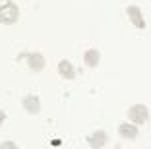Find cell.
<instances>
[{"instance_id": "obj_1", "label": "cell", "mask_w": 151, "mask_h": 149, "mask_svg": "<svg viewBox=\"0 0 151 149\" xmlns=\"http://www.w3.org/2000/svg\"><path fill=\"white\" fill-rule=\"evenodd\" d=\"M19 18V10L14 2H6L4 6H0V23L4 25H12Z\"/></svg>"}, {"instance_id": "obj_2", "label": "cell", "mask_w": 151, "mask_h": 149, "mask_svg": "<svg viewBox=\"0 0 151 149\" xmlns=\"http://www.w3.org/2000/svg\"><path fill=\"white\" fill-rule=\"evenodd\" d=\"M128 116L134 124H145L149 120V110H147L145 105H134V107H130Z\"/></svg>"}, {"instance_id": "obj_3", "label": "cell", "mask_w": 151, "mask_h": 149, "mask_svg": "<svg viewBox=\"0 0 151 149\" xmlns=\"http://www.w3.org/2000/svg\"><path fill=\"white\" fill-rule=\"evenodd\" d=\"M126 12H128V16H130V19H132V23L138 27V29H143V27H145V19H143L142 10H139L138 6H130Z\"/></svg>"}, {"instance_id": "obj_4", "label": "cell", "mask_w": 151, "mask_h": 149, "mask_svg": "<svg viewBox=\"0 0 151 149\" xmlns=\"http://www.w3.org/2000/svg\"><path fill=\"white\" fill-rule=\"evenodd\" d=\"M118 134H120V137H124V140H136V137H138V126L124 122V124L118 126Z\"/></svg>"}, {"instance_id": "obj_5", "label": "cell", "mask_w": 151, "mask_h": 149, "mask_svg": "<svg viewBox=\"0 0 151 149\" xmlns=\"http://www.w3.org/2000/svg\"><path fill=\"white\" fill-rule=\"evenodd\" d=\"M58 74L62 76L64 79H74L76 78V70H74V66H72V62H68V60L58 62Z\"/></svg>"}, {"instance_id": "obj_6", "label": "cell", "mask_w": 151, "mask_h": 149, "mask_svg": "<svg viewBox=\"0 0 151 149\" xmlns=\"http://www.w3.org/2000/svg\"><path fill=\"white\" fill-rule=\"evenodd\" d=\"M23 107H25V110L29 114H37L41 110V103L35 95H27L25 99H23Z\"/></svg>"}, {"instance_id": "obj_7", "label": "cell", "mask_w": 151, "mask_h": 149, "mask_svg": "<svg viewBox=\"0 0 151 149\" xmlns=\"http://www.w3.org/2000/svg\"><path fill=\"white\" fill-rule=\"evenodd\" d=\"M87 143H89V147H103L107 143V134L105 132H95V134H91L87 137Z\"/></svg>"}, {"instance_id": "obj_8", "label": "cell", "mask_w": 151, "mask_h": 149, "mask_svg": "<svg viewBox=\"0 0 151 149\" xmlns=\"http://www.w3.org/2000/svg\"><path fill=\"white\" fill-rule=\"evenodd\" d=\"M27 62H29V68L31 70H35V72H39V70H43V66H45V58L41 56V54H27Z\"/></svg>"}, {"instance_id": "obj_9", "label": "cell", "mask_w": 151, "mask_h": 149, "mask_svg": "<svg viewBox=\"0 0 151 149\" xmlns=\"http://www.w3.org/2000/svg\"><path fill=\"white\" fill-rule=\"evenodd\" d=\"M83 60H85V64H87L89 68H95V66L99 64V50L97 48H89L87 53H85Z\"/></svg>"}, {"instance_id": "obj_10", "label": "cell", "mask_w": 151, "mask_h": 149, "mask_svg": "<svg viewBox=\"0 0 151 149\" xmlns=\"http://www.w3.org/2000/svg\"><path fill=\"white\" fill-rule=\"evenodd\" d=\"M4 120H6V114H4V110H0V124L4 122Z\"/></svg>"}]
</instances>
